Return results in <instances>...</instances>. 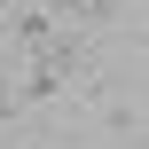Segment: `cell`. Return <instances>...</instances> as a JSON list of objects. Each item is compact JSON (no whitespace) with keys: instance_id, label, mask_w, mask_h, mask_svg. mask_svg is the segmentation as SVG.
<instances>
[{"instance_id":"6da1fadb","label":"cell","mask_w":149,"mask_h":149,"mask_svg":"<svg viewBox=\"0 0 149 149\" xmlns=\"http://www.w3.org/2000/svg\"><path fill=\"white\" fill-rule=\"evenodd\" d=\"M55 8H94V0H55Z\"/></svg>"}]
</instances>
